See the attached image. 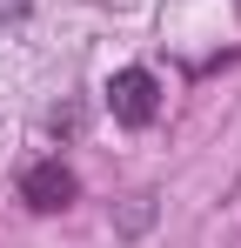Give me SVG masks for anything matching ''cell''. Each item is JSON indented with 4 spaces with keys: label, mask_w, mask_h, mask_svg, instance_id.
I'll list each match as a JSON object with an SVG mask.
<instances>
[{
    "label": "cell",
    "mask_w": 241,
    "mask_h": 248,
    "mask_svg": "<svg viewBox=\"0 0 241 248\" xmlns=\"http://www.w3.org/2000/svg\"><path fill=\"white\" fill-rule=\"evenodd\" d=\"M107 108H114L120 127H148L161 114V81L148 67H120L114 81H107Z\"/></svg>",
    "instance_id": "6da1fadb"
},
{
    "label": "cell",
    "mask_w": 241,
    "mask_h": 248,
    "mask_svg": "<svg viewBox=\"0 0 241 248\" xmlns=\"http://www.w3.org/2000/svg\"><path fill=\"white\" fill-rule=\"evenodd\" d=\"M74 195H80V181H74V168H60V161H34L20 174V202L34 215H60Z\"/></svg>",
    "instance_id": "7a4b0ae2"
}]
</instances>
